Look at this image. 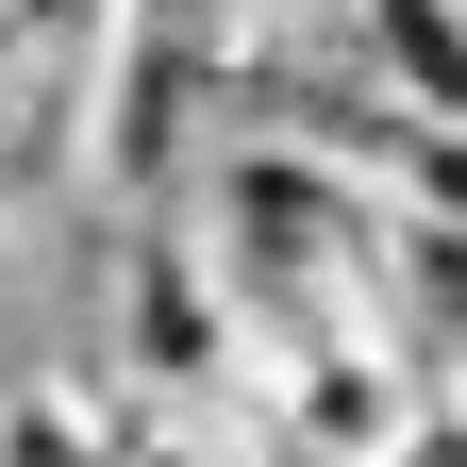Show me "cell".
I'll return each mask as SVG.
<instances>
[{
    "label": "cell",
    "instance_id": "cell-1",
    "mask_svg": "<svg viewBox=\"0 0 467 467\" xmlns=\"http://www.w3.org/2000/svg\"><path fill=\"white\" fill-rule=\"evenodd\" d=\"M167 217H184L201 284L234 301L251 368H284V350H317V334L368 317V217H384V201L350 184L334 150H301V134H217Z\"/></svg>",
    "mask_w": 467,
    "mask_h": 467
},
{
    "label": "cell",
    "instance_id": "cell-2",
    "mask_svg": "<svg viewBox=\"0 0 467 467\" xmlns=\"http://www.w3.org/2000/svg\"><path fill=\"white\" fill-rule=\"evenodd\" d=\"M317 34H334V50H350L384 100L467 117V0H317Z\"/></svg>",
    "mask_w": 467,
    "mask_h": 467
},
{
    "label": "cell",
    "instance_id": "cell-3",
    "mask_svg": "<svg viewBox=\"0 0 467 467\" xmlns=\"http://www.w3.org/2000/svg\"><path fill=\"white\" fill-rule=\"evenodd\" d=\"M0 467H100V418H84L67 368H17V384H0Z\"/></svg>",
    "mask_w": 467,
    "mask_h": 467
},
{
    "label": "cell",
    "instance_id": "cell-4",
    "mask_svg": "<svg viewBox=\"0 0 467 467\" xmlns=\"http://www.w3.org/2000/svg\"><path fill=\"white\" fill-rule=\"evenodd\" d=\"M234 17H317V0H234Z\"/></svg>",
    "mask_w": 467,
    "mask_h": 467
}]
</instances>
